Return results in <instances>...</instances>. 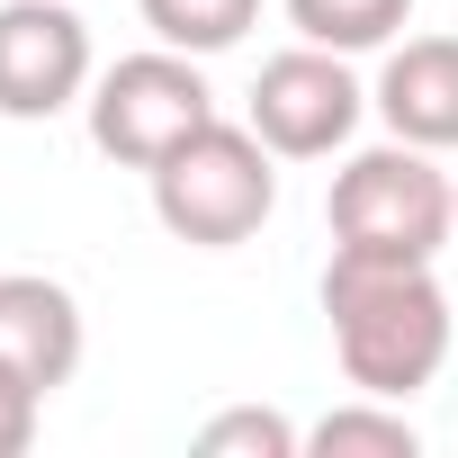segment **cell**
Segmentation results:
<instances>
[{
  "instance_id": "cell-1",
  "label": "cell",
  "mask_w": 458,
  "mask_h": 458,
  "mask_svg": "<svg viewBox=\"0 0 458 458\" xmlns=\"http://www.w3.org/2000/svg\"><path fill=\"white\" fill-rule=\"evenodd\" d=\"M324 324H333V360L360 395H422L449 360V297L431 279V261H369V252H333L324 261Z\"/></svg>"
},
{
  "instance_id": "cell-2",
  "label": "cell",
  "mask_w": 458,
  "mask_h": 458,
  "mask_svg": "<svg viewBox=\"0 0 458 458\" xmlns=\"http://www.w3.org/2000/svg\"><path fill=\"white\" fill-rule=\"evenodd\" d=\"M279 153L252 135V126H225L207 117L189 144H171L144 180H153V216H162V234L171 243H198V252H234L252 243L270 207H279Z\"/></svg>"
},
{
  "instance_id": "cell-3",
  "label": "cell",
  "mask_w": 458,
  "mask_h": 458,
  "mask_svg": "<svg viewBox=\"0 0 458 458\" xmlns=\"http://www.w3.org/2000/svg\"><path fill=\"white\" fill-rule=\"evenodd\" d=\"M333 252H369V261H440L449 225H458V180L422 153V144H369L333 171Z\"/></svg>"
},
{
  "instance_id": "cell-4",
  "label": "cell",
  "mask_w": 458,
  "mask_h": 458,
  "mask_svg": "<svg viewBox=\"0 0 458 458\" xmlns=\"http://www.w3.org/2000/svg\"><path fill=\"white\" fill-rule=\"evenodd\" d=\"M216 117V90L198 72V55L180 46H153V55H126L90 81V144L126 171H153L171 144H189L198 126Z\"/></svg>"
},
{
  "instance_id": "cell-5",
  "label": "cell",
  "mask_w": 458,
  "mask_h": 458,
  "mask_svg": "<svg viewBox=\"0 0 458 458\" xmlns=\"http://www.w3.org/2000/svg\"><path fill=\"white\" fill-rule=\"evenodd\" d=\"M360 108H369V90L351 81V64H342L333 46H288V55L261 64L243 126H252L279 162H324L333 144H351Z\"/></svg>"
},
{
  "instance_id": "cell-6",
  "label": "cell",
  "mask_w": 458,
  "mask_h": 458,
  "mask_svg": "<svg viewBox=\"0 0 458 458\" xmlns=\"http://www.w3.org/2000/svg\"><path fill=\"white\" fill-rule=\"evenodd\" d=\"M90 90V28L64 0H10L0 10V117H64Z\"/></svg>"
},
{
  "instance_id": "cell-7",
  "label": "cell",
  "mask_w": 458,
  "mask_h": 458,
  "mask_svg": "<svg viewBox=\"0 0 458 458\" xmlns=\"http://www.w3.org/2000/svg\"><path fill=\"white\" fill-rule=\"evenodd\" d=\"M0 369H19L37 395L72 386L81 369V297L46 270H0Z\"/></svg>"
},
{
  "instance_id": "cell-8",
  "label": "cell",
  "mask_w": 458,
  "mask_h": 458,
  "mask_svg": "<svg viewBox=\"0 0 458 458\" xmlns=\"http://www.w3.org/2000/svg\"><path fill=\"white\" fill-rule=\"evenodd\" d=\"M377 117L422 153H458V37H404L377 72Z\"/></svg>"
},
{
  "instance_id": "cell-9",
  "label": "cell",
  "mask_w": 458,
  "mask_h": 458,
  "mask_svg": "<svg viewBox=\"0 0 458 458\" xmlns=\"http://www.w3.org/2000/svg\"><path fill=\"white\" fill-rule=\"evenodd\" d=\"M306 449H315V458H413V449H422V431L404 422V404L360 395V404H333V413L306 431Z\"/></svg>"
},
{
  "instance_id": "cell-10",
  "label": "cell",
  "mask_w": 458,
  "mask_h": 458,
  "mask_svg": "<svg viewBox=\"0 0 458 458\" xmlns=\"http://www.w3.org/2000/svg\"><path fill=\"white\" fill-rule=\"evenodd\" d=\"M404 19H413V0H288V28L306 46H333V55H369Z\"/></svg>"
},
{
  "instance_id": "cell-11",
  "label": "cell",
  "mask_w": 458,
  "mask_h": 458,
  "mask_svg": "<svg viewBox=\"0 0 458 458\" xmlns=\"http://www.w3.org/2000/svg\"><path fill=\"white\" fill-rule=\"evenodd\" d=\"M144 28L180 55H225V46H243V28L261 19V0H135Z\"/></svg>"
},
{
  "instance_id": "cell-12",
  "label": "cell",
  "mask_w": 458,
  "mask_h": 458,
  "mask_svg": "<svg viewBox=\"0 0 458 458\" xmlns=\"http://www.w3.org/2000/svg\"><path fill=\"white\" fill-rule=\"evenodd\" d=\"M198 449H207V458H297L306 431H297L288 413H270V404H234V413H216V422L198 431Z\"/></svg>"
},
{
  "instance_id": "cell-13",
  "label": "cell",
  "mask_w": 458,
  "mask_h": 458,
  "mask_svg": "<svg viewBox=\"0 0 458 458\" xmlns=\"http://www.w3.org/2000/svg\"><path fill=\"white\" fill-rule=\"evenodd\" d=\"M37 413H46V395H37L19 369H0V458H19V449L37 440Z\"/></svg>"
}]
</instances>
